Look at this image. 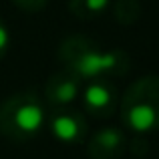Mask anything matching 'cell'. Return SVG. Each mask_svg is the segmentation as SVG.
I'll use <instances>...</instances> for the list:
<instances>
[{
	"instance_id": "ba28073f",
	"label": "cell",
	"mask_w": 159,
	"mask_h": 159,
	"mask_svg": "<svg viewBox=\"0 0 159 159\" xmlns=\"http://www.w3.org/2000/svg\"><path fill=\"white\" fill-rule=\"evenodd\" d=\"M111 8V0H69V12L75 18L95 20Z\"/></svg>"
},
{
	"instance_id": "3957f363",
	"label": "cell",
	"mask_w": 159,
	"mask_h": 159,
	"mask_svg": "<svg viewBox=\"0 0 159 159\" xmlns=\"http://www.w3.org/2000/svg\"><path fill=\"white\" fill-rule=\"evenodd\" d=\"M123 125L135 135H147L159 129V75H145L129 85L119 99Z\"/></svg>"
},
{
	"instance_id": "277c9868",
	"label": "cell",
	"mask_w": 159,
	"mask_h": 159,
	"mask_svg": "<svg viewBox=\"0 0 159 159\" xmlns=\"http://www.w3.org/2000/svg\"><path fill=\"white\" fill-rule=\"evenodd\" d=\"M47 129L58 143L65 145L83 143L87 139V133H89L85 115L73 107L51 109V113L47 115Z\"/></svg>"
},
{
	"instance_id": "8fae6325",
	"label": "cell",
	"mask_w": 159,
	"mask_h": 159,
	"mask_svg": "<svg viewBox=\"0 0 159 159\" xmlns=\"http://www.w3.org/2000/svg\"><path fill=\"white\" fill-rule=\"evenodd\" d=\"M10 44H12V39H10V30H8L6 22L0 18V61L8 54L10 51Z\"/></svg>"
},
{
	"instance_id": "5b68a950",
	"label": "cell",
	"mask_w": 159,
	"mask_h": 159,
	"mask_svg": "<svg viewBox=\"0 0 159 159\" xmlns=\"http://www.w3.org/2000/svg\"><path fill=\"white\" fill-rule=\"evenodd\" d=\"M83 109L95 119H109L119 109V93L109 79H95L81 91Z\"/></svg>"
},
{
	"instance_id": "9c48e42d",
	"label": "cell",
	"mask_w": 159,
	"mask_h": 159,
	"mask_svg": "<svg viewBox=\"0 0 159 159\" xmlns=\"http://www.w3.org/2000/svg\"><path fill=\"white\" fill-rule=\"evenodd\" d=\"M113 16L119 24H135L141 16L139 0H115L113 2Z\"/></svg>"
},
{
	"instance_id": "52a82bcc",
	"label": "cell",
	"mask_w": 159,
	"mask_h": 159,
	"mask_svg": "<svg viewBox=\"0 0 159 159\" xmlns=\"http://www.w3.org/2000/svg\"><path fill=\"white\" fill-rule=\"evenodd\" d=\"M127 149V135L119 127H103L87 141L91 159H119Z\"/></svg>"
},
{
	"instance_id": "6da1fadb",
	"label": "cell",
	"mask_w": 159,
	"mask_h": 159,
	"mask_svg": "<svg viewBox=\"0 0 159 159\" xmlns=\"http://www.w3.org/2000/svg\"><path fill=\"white\" fill-rule=\"evenodd\" d=\"M58 61L83 83L123 77L131 69V58L123 48L107 51L99 43L81 34H70L62 40L58 47Z\"/></svg>"
},
{
	"instance_id": "7a4b0ae2",
	"label": "cell",
	"mask_w": 159,
	"mask_h": 159,
	"mask_svg": "<svg viewBox=\"0 0 159 159\" xmlns=\"http://www.w3.org/2000/svg\"><path fill=\"white\" fill-rule=\"evenodd\" d=\"M47 107L34 91H20L0 105V133L16 143L30 141L47 127Z\"/></svg>"
},
{
	"instance_id": "8992f818",
	"label": "cell",
	"mask_w": 159,
	"mask_h": 159,
	"mask_svg": "<svg viewBox=\"0 0 159 159\" xmlns=\"http://www.w3.org/2000/svg\"><path fill=\"white\" fill-rule=\"evenodd\" d=\"M83 81L69 69H61L47 79L44 85V101L51 109L73 107V103L81 97Z\"/></svg>"
},
{
	"instance_id": "30bf717a",
	"label": "cell",
	"mask_w": 159,
	"mask_h": 159,
	"mask_svg": "<svg viewBox=\"0 0 159 159\" xmlns=\"http://www.w3.org/2000/svg\"><path fill=\"white\" fill-rule=\"evenodd\" d=\"M12 4L24 12H40L48 4V0H12Z\"/></svg>"
}]
</instances>
